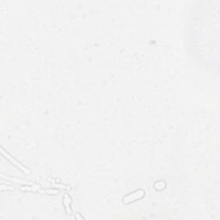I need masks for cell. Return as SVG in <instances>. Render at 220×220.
<instances>
[{
  "instance_id": "1",
  "label": "cell",
  "mask_w": 220,
  "mask_h": 220,
  "mask_svg": "<svg viewBox=\"0 0 220 220\" xmlns=\"http://www.w3.org/2000/svg\"><path fill=\"white\" fill-rule=\"evenodd\" d=\"M145 195V192L143 189H138V190L133 191L132 193L127 194L123 198V202L127 205L131 204L132 202H135L137 200H141L144 196Z\"/></svg>"
},
{
  "instance_id": "2",
  "label": "cell",
  "mask_w": 220,
  "mask_h": 220,
  "mask_svg": "<svg viewBox=\"0 0 220 220\" xmlns=\"http://www.w3.org/2000/svg\"><path fill=\"white\" fill-rule=\"evenodd\" d=\"M2 154H3L4 156H5V157H7V158H8V159H9V160H10V162H12V163H14V164H15L16 166H17V167H18L19 169H21L22 170H23V171H24V172H25L26 174H29V170H27V169H26L25 167H23V166H22V165L21 163H19V162H18L17 161H16L15 159H13V158H12V157H10L9 154H6V153H5V152H4V151L3 150V149H2Z\"/></svg>"
},
{
  "instance_id": "3",
  "label": "cell",
  "mask_w": 220,
  "mask_h": 220,
  "mask_svg": "<svg viewBox=\"0 0 220 220\" xmlns=\"http://www.w3.org/2000/svg\"><path fill=\"white\" fill-rule=\"evenodd\" d=\"M70 202H71L70 198L67 195V194H65V195L64 196V204H65V211H66V213H67L68 215H70V214H71V210L70 209Z\"/></svg>"
},
{
  "instance_id": "4",
  "label": "cell",
  "mask_w": 220,
  "mask_h": 220,
  "mask_svg": "<svg viewBox=\"0 0 220 220\" xmlns=\"http://www.w3.org/2000/svg\"><path fill=\"white\" fill-rule=\"evenodd\" d=\"M165 187H166V183L164 181H162V180L156 182L154 185V188L156 190H162L163 188H165Z\"/></svg>"
},
{
  "instance_id": "5",
  "label": "cell",
  "mask_w": 220,
  "mask_h": 220,
  "mask_svg": "<svg viewBox=\"0 0 220 220\" xmlns=\"http://www.w3.org/2000/svg\"><path fill=\"white\" fill-rule=\"evenodd\" d=\"M39 189V186L37 185H35V187L33 188H22V190H33V191H38Z\"/></svg>"
}]
</instances>
